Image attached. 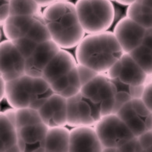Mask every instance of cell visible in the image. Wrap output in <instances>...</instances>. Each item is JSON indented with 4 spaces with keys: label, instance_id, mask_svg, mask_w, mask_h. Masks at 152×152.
<instances>
[{
    "label": "cell",
    "instance_id": "cell-30",
    "mask_svg": "<svg viewBox=\"0 0 152 152\" xmlns=\"http://www.w3.org/2000/svg\"><path fill=\"white\" fill-rule=\"evenodd\" d=\"M141 98L144 104H146V106L152 113V80L148 81L145 84V88Z\"/></svg>",
    "mask_w": 152,
    "mask_h": 152
},
{
    "label": "cell",
    "instance_id": "cell-19",
    "mask_svg": "<svg viewBox=\"0 0 152 152\" xmlns=\"http://www.w3.org/2000/svg\"><path fill=\"white\" fill-rule=\"evenodd\" d=\"M69 136L70 130L65 126L48 127L45 138V151H69Z\"/></svg>",
    "mask_w": 152,
    "mask_h": 152
},
{
    "label": "cell",
    "instance_id": "cell-13",
    "mask_svg": "<svg viewBox=\"0 0 152 152\" xmlns=\"http://www.w3.org/2000/svg\"><path fill=\"white\" fill-rule=\"evenodd\" d=\"M34 77L24 74L17 79L7 81L6 99L15 109L29 107Z\"/></svg>",
    "mask_w": 152,
    "mask_h": 152
},
{
    "label": "cell",
    "instance_id": "cell-2",
    "mask_svg": "<svg viewBox=\"0 0 152 152\" xmlns=\"http://www.w3.org/2000/svg\"><path fill=\"white\" fill-rule=\"evenodd\" d=\"M123 53L115 34L108 31L85 36L76 49L78 63L98 73L108 72Z\"/></svg>",
    "mask_w": 152,
    "mask_h": 152
},
{
    "label": "cell",
    "instance_id": "cell-4",
    "mask_svg": "<svg viewBox=\"0 0 152 152\" xmlns=\"http://www.w3.org/2000/svg\"><path fill=\"white\" fill-rule=\"evenodd\" d=\"M80 91L99 108L102 116L113 113L116 89L108 74L99 73L82 86Z\"/></svg>",
    "mask_w": 152,
    "mask_h": 152
},
{
    "label": "cell",
    "instance_id": "cell-1",
    "mask_svg": "<svg viewBox=\"0 0 152 152\" xmlns=\"http://www.w3.org/2000/svg\"><path fill=\"white\" fill-rule=\"evenodd\" d=\"M43 17L52 39L61 48L77 47L85 37L76 6L68 1H58L46 7Z\"/></svg>",
    "mask_w": 152,
    "mask_h": 152
},
{
    "label": "cell",
    "instance_id": "cell-15",
    "mask_svg": "<svg viewBox=\"0 0 152 152\" xmlns=\"http://www.w3.org/2000/svg\"><path fill=\"white\" fill-rule=\"evenodd\" d=\"M69 151H103L95 129L91 126L73 127L70 130Z\"/></svg>",
    "mask_w": 152,
    "mask_h": 152
},
{
    "label": "cell",
    "instance_id": "cell-6",
    "mask_svg": "<svg viewBox=\"0 0 152 152\" xmlns=\"http://www.w3.org/2000/svg\"><path fill=\"white\" fill-rule=\"evenodd\" d=\"M101 118L99 108L81 91L67 98V125L73 127L91 126Z\"/></svg>",
    "mask_w": 152,
    "mask_h": 152
},
{
    "label": "cell",
    "instance_id": "cell-41",
    "mask_svg": "<svg viewBox=\"0 0 152 152\" xmlns=\"http://www.w3.org/2000/svg\"><path fill=\"white\" fill-rule=\"evenodd\" d=\"M111 1H115V0H111Z\"/></svg>",
    "mask_w": 152,
    "mask_h": 152
},
{
    "label": "cell",
    "instance_id": "cell-29",
    "mask_svg": "<svg viewBox=\"0 0 152 152\" xmlns=\"http://www.w3.org/2000/svg\"><path fill=\"white\" fill-rule=\"evenodd\" d=\"M119 151H133V152H141L144 151L142 146L139 141L137 137H134L132 140L126 142V144L119 148Z\"/></svg>",
    "mask_w": 152,
    "mask_h": 152
},
{
    "label": "cell",
    "instance_id": "cell-9",
    "mask_svg": "<svg viewBox=\"0 0 152 152\" xmlns=\"http://www.w3.org/2000/svg\"><path fill=\"white\" fill-rule=\"evenodd\" d=\"M146 28L126 16L117 23L113 33L125 53H129L142 45Z\"/></svg>",
    "mask_w": 152,
    "mask_h": 152
},
{
    "label": "cell",
    "instance_id": "cell-25",
    "mask_svg": "<svg viewBox=\"0 0 152 152\" xmlns=\"http://www.w3.org/2000/svg\"><path fill=\"white\" fill-rule=\"evenodd\" d=\"M129 54L148 75L152 76V49L140 45Z\"/></svg>",
    "mask_w": 152,
    "mask_h": 152
},
{
    "label": "cell",
    "instance_id": "cell-38",
    "mask_svg": "<svg viewBox=\"0 0 152 152\" xmlns=\"http://www.w3.org/2000/svg\"><path fill=\"white\" fill-rule=\"evenodd\" d=\"M137 2L152 8V0H137Z\"/></svg>",
    "mask_w": 152,
    "mask_h": 152
},
{
    "label": "cell",
    "instance_id": "cell-35",
    "mask_svg": "<svg viewBox=\"0 0 152 152\" xmlns=\"http://www.w3.org/2000/svg\"><path fill=\"white\" fill-rule=\"evenodd\" d=\"M0 98L1 100H3L6 98V91H7V81L3 78L1 77V87H0Z\"/></svg>",
    "mask_w": 152,
    "mask_h": 152
},
{
    "label": "cell",
    "instance_id": "cell-26",
    "mask_svg": "<svg viewBox=\"0 0 152 152\" xmlns=\"http://www.w3.org/2000/svg\"><path fill=\"white\" fill-rule=\"evenodd\" d=\"M41 6L35 0H11L10 15H33L41 13Z\"/></svg>",
    "mask_w": 152,
    "mask_h": 152
},
{
    "label": "cell",
    "instance_id": "cell-27",
    "mask_svg": "<svg viewBox=\"0 0 152 152\" xmlns=\"http://www.w3.org/2000/svg\"><path fill=\"white\" fill-rule=\"evenodd\" d=\"M42 123L38 110L27 107L17 109V129L29 124H36Z\"/></svg>",
    "mask_w": 152,
    "mask_h": 152
},
{
    "label": "cell",
    "instance_id": "cell-39",
    "mask_svg": "<svg viewBox=\"0 0 152 152\" xmlns=\"http://www.w3.org/2000/svg\"><path fill=\"white\" fill-rule=\"evenodd\" d=\"M103 151H119L118 148H113V147H108V148H103Z\"/></svg>",
    "mask_w": 152,
    "mask_h": 152
},
{
    "label": "cell",
    "instance_id": "cell-28",
    "mask_svg": "<svg viewBox=\"0 0 152 152\" xmlns=\"http://www.w3.org/2000/svg\"><path fill=\"white\" fill-rule=\"evenodd\" d=\"M77 68L78 73H79V77L82 86H83L85 83L89 82L91 80L93 79L94 77H95L99 73L94 69H91V68H90L88 66H86L83 64H80V63H77Z\"/></svg>",
    "mask_w": 152,
    "mask_h": 152
},
{
    "label": "cell",
    "instance_id": "cell-24",
    "mask_svg": "<svg viewBox=\"0 0 152 152\" xmlns=\"http://www.w3.org/2000/svg\"><path fill=\"white\" fill-rule=\"evenodd\" d=\"M126 16L146 29L152 27V8L137 1L129 5Z\"/></svg>",
    "mask_w": 152,
    "mask_h": 152
},
{
    "label": "cell",
    "instance_id": "cell-22",
    "mask_svg": "<svg viewBox=\"0 0 152 152\" xmlns=\"http://www.w3.org/2000/svg\"><path fill=\"white\" fill-rule=\"evenodd\" d=\"M1 126V152L20 151L18 145L17 129L7 117L1 112L0 115Z\"/></svg>",
    "mask_w": 152,
    "mask_h": 152
},
{
    "label": "cell",
    "instance_id": "cell-11",
    "mask_svg": "<svg viewBox=\"0 0 152 152\" xmlns=\"http://www.w3.org/2000/svg\"><path fill=\"white\" fill-rule=\"evenodd\" d=\"M52 39L48 28L45 21L43 13H39L33 25L25 35L13 41L24 58H27L40 44Z\"/></svg>",
    "mask_w": 152,
    "mask_h": 152
},
{
    "label": "cell",
    "instance_id": "cell-3",
    "mask_svg": "<svg viewBox=\"0 0 152 152\" xmlns=\"http://www.w3.org/2000/svg\"><path fill=\"white\" fill-rule=\"evenodd\" d=\"M77 14L86 33L106 31L115 19V9L111 0H77Z\"/></svg>",
    "mask_w": 152,
    "mask_h": 152
},
{
    "label": "cell",
    "instance_id": "cell-31",
    "mask_svg": "<svg viewBox=\"0 0 152 152\" xmlns=\"http://www.w3.org/2000/svg\"><path fill=\"white\" fill-rule=\"evenodd\" d=\"M144 151H149L152 147V132L148 130L137 137Z\"/></svg>",
    "mask_w": 152,
    "mask_h": 152
},
{
    "label": "cell",
    "instance_id": "cell-37",
    "mask_svg": "<svg viewBox=\"0 0 152 152\" xmlns=\"http://www.w3.org/2000/svg\"><path fill=\"white\" fill-rule=\"evenodd\" d=\"M137 0H115V2L123 6H129V5L133 4L136 2Z\"/></svg>",
    "mask_w": 152,
    "mask_h": 152
},
{
    "label": "cell",
    "instance_id": "cell-34",
    "mask_svg": "<svg viewBox=\"0 0 152 152\" xmlns=\"http://www.w3.org/2000/svg\"><path fill=\"white\" fill-rule=\"evenodd\" d=\"M142 45L147 46L152 49V27L146 29L145 34H144V40Z\"/></svg>",
    "mask_w": 152,
    "mask_h": 152
},
{
    "label": "cell",
    "instance_id": "cell-10",
    "mask_svg": "<svg viewBox=\"0 0 152 152\" xmlns=\"http://www.w3.org/2000/svg\"><path fill=\"white\" fill-rule=\"evenodd\" d=\"M48 126L42 123L29 124L17 129L18 145L21 152L45 151Z\"/></svg>",
    "mask_w": 152,
    "mask_h": 152
},
{
    "label": "cell",
    "instance_id": "cell-40",
    "mask_svg": "<svg viewBox=\"0 0 152 152\" xmlns=\"http://www.w3.org/2000/svg\"><path fill=\"white\" fill-rule=\"evenodd\" d=\"M58 1H68V0H58Z\"/></svg>",
    "mask_w": 152,
    "mask_h": 152
},
{
    "label": "cell",
    "instance_id": "cell-8",
    "mask_svg": "<svg viewBox=\"0 0 152 152\" xmlns=\"http://www.w3.org/2000/svg\"><path fill=\"white\" fill-rule=\"evenodd\" d=\"M1 77L10 81L26 74V58L10 40H5L0 45Z\"/></svg>",
    "mask_w": 152,
    "mask_h": 152
},
{
    "label": "cell",
    "instance_id": "cell-7",
    "mask_svg": "<svg viewBox=\"0 0 152 152\" xmlns=\"http://www.w3.org/2000/svg\"><path fill=\"white\" fill-rule=\"evenodd\" d=\"M135 137L152 129V113L142 98H134L126 103L116 113Z\"/></svg>",
    "mask_w": 152,
    "mask_h": 152
},
{
    "label": "cell",
    "instance_id": "cell-17",
    "mask_svg": "<svg viewBox=\"0 0 152 152\" xmlns=\"http://www.w3.org/2000/svg\"><path fill=\"white\" fill-rule=\"evenodd\" d=\"M120 70L117 80L130 85H144L148 82L150 77L132 58L129 53H123L119 59Z\"/></svg>",
    "mask_w": 152,
    "mask_h": 152
},
{
    "label": "cell",
    "instance_id": "cell-12",
    "mask_svg": "<svg viewBox=\"0 0 152 152\" xmlns=\"http://www.w3.org/2000/svg\"><path fill=\"white\" fill-rule=\"evenodd\" d=\"M61 48L52 39L40 44L26 58L25 73L33 77H41L45 68Z\"/></svg>",
    "mask_w": 152,
    "mask_h": 152
},
{
    "label": "cell",
    "instance_id": "cell-36",
    "mask_svg": "<svg viewBox=\"0 0 152 152\" xmlns=\"http://www.w3.org/2000/svg\"><path fill=\"white\" fill-rule=\"evenodd\" d=\"M35 1L42 7H48L49 5L52 4V3H54L55 2H56L57 0H35Z\"/></svg>",
    "mask_w": 152,
    "mask_h": 152
},
{
    "label": "cell",
    "instance_id": "cell-33",
    "mask_svg": "<svg viewBox=\"0 0 152 152\" xmlns=\"http://www.w3.org/2000/svg\"><path fill=\"white\" fill-rule=\"evenodd\" d=\"M2 113L7 117V119L10 121L13 125L16 126V123H17V109L12 108L10 109L2 111Z\"/></svg>",
    "mask_w": 152,
    "mask_h": 152
},
{
    "label": "cell",
    "instance_id": "cell-18",
    "mask_svg": "<svg viewBox=\"0 0 152 152\" xmlns=\"http://www.w3.org/2000/svg\"><path fill=\"white\" fill-rule=\"evenodd\" d=\"M38 13L10 16L2 24V30L6 38L13 42L23 37L33 25Z\"/></svg>",
    "mask_w": 152,
    "mask_h": 152
},
{
    "label": "cell",
    "instance_id": "cell-42",
    "mask_svg": "<svg viewBox=\"0 0 152 152\" xmlns=\"http://www.w3.org/2000/svg\"><path fill=\"white\" fill-rule=\"evenodd\" d=\"M151 132H152V129H151Z\"/></svg>",
    "mask_w": 152,
    "mask_h": 152
},
{
    "label": "cell",
    "instance_id": "cell-23",
    "mask_svg": "<svg viewBox=\"0 0 152 152\" xmlns=\"http://www.w3.org/2000/svg\"><path fill=\"white\" fill-rule=\"evenodd\" d=\"M54 93L50 83L43 77H34L29 107L39 110V108Z\"/></svg>",
    "mask_w": 152,
    "mask_h": 152
},
{
    "label": "cell",
    "instance_id": "cell-32",
    "mask_svg": "<svg viewBox=\"0 0 152 152\" xmlns=\"http://www.w3.org/2000/svg\"><path fill=\"white\" fill-rule=\"evenodd\" d=\"M11 0H1V17L0 21L1 25L6 22L10 15Z\"/></svg>",
    "mask_w": 152,
    "mask_h": 152
},
{
    "label": "cell",
    "instance_id": "cell-21",
    "mask_svg": "<svg viewBox=\"0 0 152 152\" xmlns=\"http://www.w3.org/2000/svg\"><path fill=\"white\" fill-rule=\"evenodd\" d=\"M51 87L55 93L66 98H69L79 93L81 91L82 84L77 66L66 75L51 83Z\"/></svg>",
    "mask_w": 152,
    "mask_h": 152
},
{
    "label": "cell",
    "instance_id": "cell-20",
    "mask_svg": "<svg viewBox=\"0 0 152 152\" xmlns=\"http://www.w3.org/2000/svg\"><path fill=\"white\" fill-rule=\"evenodd\" d=\"M114 83L116 93L115 99V105L113 113L116 114L122 107L134 98H141L144 93L145 84L144 85H130L128 83H123L117 79H112Z\"/></svg>",
    "mask_w": 152,
    "mask_h": 152
},
{
    "label": "cell",
    "instance_id": "cell-14",
    "mask_svg": "<svg viewBox=\"0 0 152 152\" xmlns=\"http://www.w3.org/2000/svg\"><path fill=\"white\" fill-rule=\"evenodd\" d=\"M42 122L48 127L67 125V98L54 93L39 108Z\"/></svg>",
    "mask_w": 152,
    "mask_h": 152
},
{
    "label": "cell",
    "instance_id": "cell-16",
    "mask_svg": "<svg viewBox=\"0 0 152 152\" xmlns=\"http://www.w3.org/2000/svg\"><path fill=\"white\" fill-rule=\"evenodd\" d=\"M77 66V61L73 55L61 48L46 66L42 77L51 84L66 75Z\"/></svg>",
    "mask_w": 152,
    "mask_h": 152
},
{
    "label": "cell",
    "instance_id": "cell-5",
    "mask_svg": "<svg viewBox=\"0 0 152 152\" xmlns=\"http://www.w3.org/2000/svg\"><path fill=\"white\" fill-rule=\"evenodd\" d=\"M94 126L103 148H119L135 137L115 113L102 116Z\"/></svg>",
    "mask_w": 152,
    "mask_h": 152
}]
</instances>
